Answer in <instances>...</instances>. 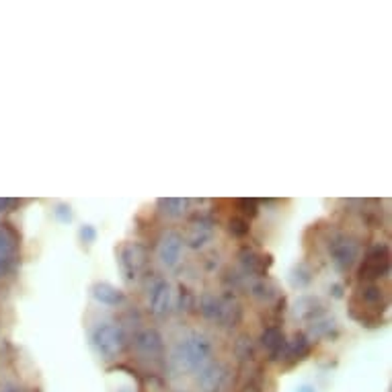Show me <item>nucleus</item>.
<instances>
[{
	"label": "nucleus",
	"mask_w": 392,
	"mask_h": 392,
	"mask_svg": "<svg viewBox=\"0 0 392 392\" xmlns=\"http://www.w3.org/2000/svg\"><path fill=\"white\" fill-rule=\"evenodd\" d=\"M275 285L271 283V281H261V283H257V285H253V296L255 298H259V300H271V298H275Z\"/></svg>",
	"instance_id": "nucleus-15"
},
{
	"label": "nucleus",
	"mask_w": 392,
	"mask_h": 392,
	"mask_svg": "<svg viewBox=\"0 0 392 392\" xmlns=\"http://www.w3.org/2000/svg\"><path fill=\"white\" fill-rule=\"evenodd\" d=\"M80 237L87 239V241H93V239H95V230H93L91 226H85V228L80 230Z\"/></svg>",
	"instance_id": "nucleus-19"
},
{
	"label": "nucleus",
	"mask_w": 392,
	"mask_h": 392,
	"mask_svg": "<svg viewBox=\"0 0 392 392\" xmlns=\"http://www.w3.org/2000/svg\"><path fill=\"white\" fill-rule=\"evenodd\" d=\"M4 392H21V391H14V389H8V391H4Z\"/></svg>",
	"instance_id": "nucleus-22"
},
{
	"label": "nucleus",
	"mask_w": 392,
	"mask_h": 392,
	"mask_svg": "<svg viewBox=\"0 0 392 392\" xmlns=\"http://www.w3.org/2000/svg\"><path fill=\"white\" fill-rule=\"evenodd\" d=\"M308 351V341L304 335H296L292 341H285V349H283V358H287V366L296 364L298 360H302V356H306Z\"/></svg>",
	"instance_id": "nucleus-7"
},
{
	"label": "nucleus",
	"mask_w": 392,
	"mask_h": 392,
	"mask_svg": "<svg viewBox=\"0 0 392 392\" xmlns=\"http://www.w3.org/2000/svg\"><path fill=\"white\" fill-rule=\"evenodd\" d=\"M122 259V267L128 271V275H133L144 263H146V249L144 247H140V245H128V247H124L122 249V255H120Z\"/></svg>",
	"instance_id": "nucleus-4"
},
{
	"label": "nucleus",
	"mask_w": 392,
	"mask_h": 392,
	"mask_svg": "<svg viewBox=\"0 0 392 392\" xmlns=\"http://www.w3.org/2000/svg\"><path fill=\"white\" fill-rule=\"evenodd\" d=\"M10 204H14L12 199H0V212H4Z\"/></svg>",
	"instance_id": "nucleus-21"
},
{
	"label": "nucleus",
	"mask_w": 392,
	"mask_h": 392,
	"mask_svg": "<svg viewBox=\"0 0 392 392\" xmlns=\"http://www.w3.org/2000/svg\"><path fill=\"white\" fill-rule=\"evenodd\" d=\"M202 314L204 316H208V318H214L216 314H220V304L216 302V298L214 296H210V294H206L204 298H202Z\"/></svg>",
	"instance_id": "nucleus-14"
},
{
	"label": "nucleus",
	"mask_w": 392,
	"mask_h": 392,
	"mask_svg": "<svg viewBox=\"0 0 392 392\" xmlns=\"http://www.w3.org/2000/svg\"><path fill=\"white\" fill-rule=\"evenodd\" d=\"M8 269H10V263H8V259H6V257H0V275H4Z\"/></svg>",
	"instance_id": "nucleus-20"
},
{
	"label": "nucleus",
	"mask_w": 392,
	"mask_h": 392,
	"mask_svg": "<svg viewBox=\"0 0 392 392\" xmlns=\"http://www.w3.org/2000/svg\"><path fill=\"white\" fill-rule=\"evenodd\" d=\"M17 249V235L8 224H0V257H8Z\"/></svg>",
	"instance_id": "nucleus-10"
},
{
	"label": "nucleus",
	"mask_w": 392,
	"mask_h": 392,
	"mask_svg": "<svg viewBox=\"0 0 392 392\" xmlns=\"http://www.w3.org/2000/svg\"><path fill=\"white\" fill-rule=\"evenodd\" d=\"M228 230L235 237H245V235H249L251 226H249V220L245 216H232L230 222H228Z\"/></svg>",
	"instance_id": "nucleus-13"
},
{
	"label": "nucleus",
	"mask_w": 392,
	"mask_h": 392,
	"mask_svg": "<svg viewBox=\"0 0 392 392\" xmlns=\"http://www.w3.org/2000/svg\"><path fill=\"white\" fill-rule=\"evenodd\" d=\"M95 298L105 304H120L124 300V294H122V290H116V287L103 283V285H95Z\"/></svg>",
	"instance_id": "nucleus-11"
},
{
	"label": "nucleus",
	"mask_w": 392,
	"mask_h": 392,
	"mask_svg": "<svg viewBox=\"0 0 392 392\" xmlns=\"http://www.w3.org/2000/svg\"><path fill=\"white\" fill-rule=\"evenodd\" d=\"M237 206L243 208L241 212H243L245 216H249V218L257 216V204H255L253 199H237Z\"/></svg>",
	"instance_id": "nucleus-18"
},
{
	"label": "nucleus",
	"mask_w": 392,
	"mask_h": 392,
	"mask_svg": "<svg viewBox=\"0 0 392 392\" xmlns=\"http://www.w3.org/2000/svg\"><path fill=\"white\" fill-rule=\"evenodd\" d=\"M95 341H97V347L99 351L107 358V360H113L116 356H120L126 347V337H124V331L113 327V325H105L101 329H97L95 333Z\"/></svg>",
	"instance_id": "nucleus-1"
},
{
	"label": "nucleus",
	"mask_w": 392,
	"mask_h": 392,
	"mask_svg": "<svg viewBox=\"0 0 392 392\" xmlns=\"http://www.w3.org/2000/svg\"><path fill=\"white\" fill-rule=\"evenodd\" d=\"M179 253H181V239L175 237V235H168L164 241H162V247H160V257L166 265H175L179 259Z\"/></svg>",
	"instance_id": "nucleus-9"
},
{
	"label": "nucleus",
	"mask_w": 392,
	"mask_h": 392,
	"mask_svg": "<svg viewBox=\"0 0 392 392\" xmlns=\"http://www.w3.org/2000/svg\"><path fill=\"white\" fill-rule=\"evenodd\" d=\"M166 304H168V285L160 281L158 287L152 292V308L156 314H160L166 308Z\"/></svg>",
	"instance_id": "nucleus-12"
},
{
	"label": "nucleus",
	"mask_w": 392,
	"mask_h": 392,
	"mask_svg": "<svg viewBox=\"0 0 392 392\" xmlns=\"http://www.w3.org/2000/svg\"><path fill=\"white\" fill-rule=\"evenodd\" d=\"M135 347L144 358H158L162 351V341L154 331H144L142 335L135 337Z\"/></svg>",
	"instance_id": "nucleus-3"
},
{
	"label": "nucleus",
	"mask_w": 392,
	"mask_h": 392,
	"mask_svg": "<svg viewBox=\"0 0 392 392\" xmlns=\"http://www.w3.org/2000/svg\"><path fill=\"white\" fill-rule=\"evenodd\" d=\"M235 351H237V356H239L241 360H251V358H253L251 339H249V337H241V339L237 341V347H235Z\"/></svg>",
	"instance_id": "nucleus-17"
},
{
	"label": "nucleus",
	"mask_w": 392,
	"mask_h": 392,
	"mask_svg": "<svg viewBox=\"0 0 392 392\" xmlns=\"http://www.w3.org/2000/svg\"><path fill=\"white\" fill-rule=\"evenodd\" d=\"M241 259L245 263V267L251 271V273H257V275H265L269 265H271V257L269 255H261L253 249H243L241 253Z\"/></svg>",
	"instance_id": "nucleus-6"
},
{
	"label": "nucleus",
	"mask_w": 392,
	"mask_h": 392,
	"mask_svg": "<svg viewBox=\"0 0 392 392\" xmlns=\"http://www.w3.org/2000/svg\"><path fill=\"white\" fill-rule=\"evenodd\" d=\"M160 206L168 208V210H164L168 216H173V218H179V216L183 214L185 202H183V199H160Z\"/></svg>",
	"instance_id": "nucleus-16"
},
{
	"label": "nucleus",
	"mask_w": 392,
	"mask_h": 392,
	"mask_svg": "<svg viewBox=\"0 0 392 392\" xmlns=\"http://www.w3.org/2000/svg\"><path fill=\"white\" fill-rule=\"evenodd\" d=\"M384 271H389V251L384 247H376L360 267V279H376Z\"/></svg>",
	"instance_id": "nucleus-2"
},
{
	"label": "nucleus",
	"mask_w": 392,
	"mask_h": 392,
	"mask_svg": "<svg viewBox=\"0 0 392 392\" xmlns=\"http://www.w3.org/2000/svg\"><path fill=\"white\" fill-rule=\"evenodd\" d=\"M333 253H335V261L339 263L341 269H349L351 263L356 261V257H358V247L351 241H343V243H339L335 247Z\"/></svg>",
	"instance_id": "nucleus-8"
},
{
	"label": "nucleus",
	"mask_w": 392,
	"mask_h": 392,
	"mask_svg": "<svg viewBox=\"0 0 392 392\" xmlns=\"http://www.w3.org/2000/svg\"><path fill=\"white\" fill-rule=\"evenodd\" d=\"M263 347L271 353V360H277L281 358L283 349H285V339H283V333L279 327H269L265 329V333L261 335Z\"/></svg>",
	"instance_id": "nucleus-5"
}]
</instances>
